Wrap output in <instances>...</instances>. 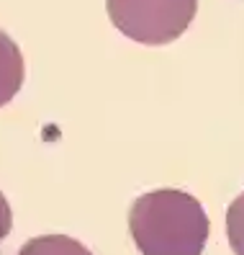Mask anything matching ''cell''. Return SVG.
Returning a JSON list of instances; mask_svg holds the SVG:
<instances>
[{
  "mask_svg": "<svg viewBox=\"0 0 244 255\" xmlns=\"http://www.w3.org/2000/svg\"><path fill=\"white\" fill-rule=\"evenodd\" d=\"M129 230L142 255H201L211 224L195 196L160 188L131 204Z\"/></svg>",
  "mask_w": 244,
  "mask_h": 255,
  "instance_id": "1",
  "label": "cell"
},
{
  "mask_svg": "<svg viewBox=\"0 0 244 255\" xmlns=\"http://www.w3.org/2000/svg\"><path fill=\"white\" fill-rule=\"evenodd\" d=\"M105 10L124 36L162 47L188 31L198 0H105Z\"/></svg>",
  "mask_w": 244,
  "mask_h": 255,
  "instance_id": "2",
  "label": "cell"
},
{
  "mask_svg": "<svg viewBox=\"0 0 244 255\" xmlns=\"http://www.w3.org/2000/svg\"><path fill=\"white\" fill-rule=\"evenodd\" d=\"M23 54L18 44L5 31H0V109L16 98L23 85Z\"/></svg>",
  "mask_w": 244,
  "mask_h": 255,
  "instance_id": "3",
  "label": "cell"
},
{
  "mask_svg": "<svg viewBox=\"0 0 244 255\" xmlns=\"http://www.w3.org/2000/svg\"><path fill=\"white\" fill-rule=\"evenodd\" d=\"M18 255H93L82 243L67 235H41L18 250Z\"/></svg>",
  "mask_w": 244,
  "mask_h": 255,
  "instance_id": "4",
  "label": "cell"
},
{
  "mask_svg": "<svg viewBox=\"0 0 244 255\" xmlns=\"http://www.w3.org/2000/svg\"><path fill=\"white\" fill-rule=\"evenodd\" d=\"M226 235H229V243H232V250L237 255H244V193H239V196L229 204Z\"/></svg>",
  "mask_w": 244,
  "mask_h": 255,
  "instance_id": "5",
  "label": "cell"
},
{
  "mask_svg": "<svg viewBox=\"0 0 244 255\" xmlns=\"http://www.w3.org/2000/svg\"><path fill=\"white\" fill-rule=\"evenodd\" d=\"M10 227H13V212H10L8 199L3 196V191H0V243L8 237Z\"/></svg>",
  "mask_w": 244,
  "mask_h": 255,
  "instance_id": "6",
  "label": "cell"
}]
</instances>
